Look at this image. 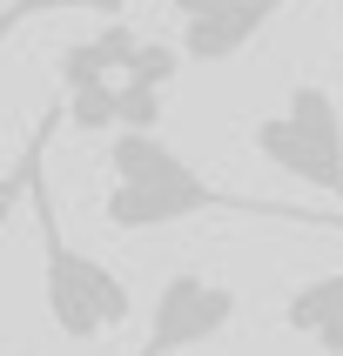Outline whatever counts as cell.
<instances>
[{
    "instance_id": "cell-1",
    "label": "cell",
    "mask_w": 343,
    "mask_h": 356,
    "mask_svg": "<svg viewBox=\"0 0 343 356\" xmlns=\"http://www.w3.org/2000/svg\"><path fill=\"white\" fill-rule=\"evenodd\" d=\"M108 202L101 216L115 236H148V229H175L196 216H249V222H282V229H310V236H343V216H317V209H289V202H262L242 188H216L196 175L189 161L161 135H108Z\"/></svg>"
},
{
    "instance_id": "cell-2",
    "label": "cell",
    "mask_w": 343,
    "mask_h": 356,
    "mask_svg": "<svg viewBox=\"0 0 343 356\" xmlns=\"http://www.w3.org/2000/svg\"><path fill=\"white\" fill-rule=\"evenodd\" d=\"M47 155V148H40ZM27 168V188L20 195L34 202V242H40V302H47V323H54L61 343H95L108 330L135 316V289L108 269L101 256L74 249L67 229H61V209H54V188H47V168Z\"/></svg>"
},
{
    "instance_id": "cell-3",
    "label": "cell",
    "mask_w": 343,
    "mask_h": 356,
    "mask_svg": "<svg viewBox=\"0 0 343 356\" xmlns=\"http://www.w3.org/2000/svg\"><path fill=\"white\" fill-rule=\"evenodd\" d=\"M249 141L276 175L303 181V188H323L343 216V108L323 81H296L276 115H262L249 128Z\"/></svg>"
},
{
    "instance_id": "cell-4",
    "label": "cell",
    "mask_w": 343,
    "mask_h": 356,
    "mask_svg": "<svg viewBox=\"0 0 343 356\" xmlns=\"http://www.w3.org/2000/svg\"><path fill=\"white\" fill-rule=\"evenodd\" d=\"M242 296L229 282L202 276V269H175V276L155 289V309H148V330L128 356H175V350H202L216 343L229 323H236Z\"/></svg>"
},
{
    "instance_id": "cell-5",
    "label": "cell",
    "mask_w": 343,
    "mask_h": 356,
    "mask_svg": "<svg viewBox=\"0 0 343 356\" xmlns=\"http://www.w3.org/2000/svg\"><path fill=\"white\" fill-rule=\"evenodd\" d=\"M282 7H289V0H168V14H175V27H182L175 54L196 60V67L236 60Z\"/></svg>"
},
{
    "instance_id": "cell-6",
    "label": "cell",
    "mask_w": 343,
    "mask_h": 356,
    "mask_svg": "<svg viewBox=\"0 0 343 356\" xmlns=\"http://www.w3.org/2000/svg\"><path fill=\"white\" fill-rule=\"evenodd\" d=\"M282 330L303 343H317L323 356H343V269L310 276L282 296Z\"/></svg>"
},
{
    "instance_id": "cell-7",
    "label": "cell",
    "mask_w": 343,
    "mask_h": 356,
    "mask_svg": "<svg viewBox=\"0 0 343 356\" xmlns=\"http://www.w3.org/2000/svg\"><path fill=\"white\" fill-rule=\"evenodd\" d=\"M141 34L128 27V20H108L101 34L88 40H67L54 60V74H61V95H74V88H95V81H121L128 74V60H135Z\"/></svg>"
},
{
    "instance_id": "cell-8",
    "label": "cell",
    "mask_w": 343,
    "mask_h": 356,
    "mask_svg": "<svg viewBox=\"0 0 343 356\" xmlns=\"http://www.w3.org/2000/svg\"><path fill=\"white\" fill-rule=\"evenodd\" d=\"M54 108H61V121H74L81 135H115V81L74 88V95H61Z\"/></svg>"
},
{
    "instance_id": "cell-9",
    "label": "cell",
    "mask_w": 343,
    "mask_h": 356,
    "mask_svg": "<svg viewBox=\"0 0 343 356\" xmlns=\"http://www.w3.org/2000/svg\"><path fill=\"white\" fill-rule=\"evenodd\" d=\"M115 128L121 135H155L161 128V95L155 88H135V81H115Z\"/></svg>"
},
{
    "instance_id": "cell-10",
    "label": "cell",
    "mask_w": 343,
    "mask_h": 356,
    "mask_svg": "<svg viewBox=\"0 0 343 356\" xmlns=\"http://www.w3.org/2000/svg\"><path fill=\"white\" fill-rule=\"evenodd\" d=\"M175 74H182V54L168 47V40H148V34H141V47H135V60H128V74H121V81H135V88H155V95H161Z\"/></svg>"
},
{
    "instance_id": "cell-11",
    "label": "cell",
    "mask_w": 343,
    "mask_h": 356,
    "mask_svg": "<svg viewBox=\"0 0 343 356\" xmlns=\"http://www.w3.org/2000/svg\"><path fill=\"white\" fill-rule=\"evenodd\" d=\"M54 128H61V108H47V115H40V128H34V141H27V155H20V168L0 181V216H7V209L20 202V188H27V168H34V155L47 148V135H54Z\"/></svg>"
},
{
    "instance_id": "cell-12",
    "label": "cell",
    "mask_w": 343,
    "mask_h": 356,
    "mask_svg": "<svg viewBox=\"0 0 343 356\" xmlns=\"http://www.w3.org/2000/svg\"><path fill=\"white\" fill-rule=\"evenodd\" d=\"M61 7H74V0H14V7H0V40H7V27L27 14H61Z\"/></svg>"
},
{
    "instance_id": "cell-13",
    "label": "cell",
    "mask_w": 343,
    "mask_h": 356,
    "mask_svg": "<svg viewBox=\"0 0 343 356\" xmlns=\"http://www.w3.org/2000/svg\"><path fill=\"white\" fill-rule=\"evenodd\" d=\"M74 7H88V14H101V20H121V14H128V0H74Z\"/></svg>"
},
{
    "instance_id": "cell-14",
    "label": "cell",
    "mask_w": 343,
    "mask_h": 356,
    "mask_svg": "<svg viewBox=\"0 0 343 356\" xmlns=\"http://www.w3.org/2000/svg\"><path fill=\"white\" fill-rule=\"evenodd\" d=\"M7 7H14V0H7Z\"/></svg>"
}]
</instances>
